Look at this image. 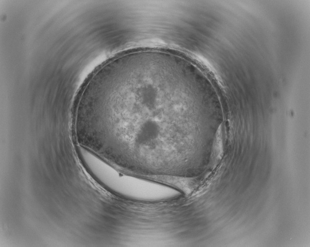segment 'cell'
<instances>
[{
    "instance_id": "1",
    "label": "cell",
    "mask_w": 310,
    "mask_h": 247,
    "mask_svg": "<svg viewBox=\"0 0 310 247\" xmlns=\"http://www.w3.org/2000/svg\"><path fill=\"white\" fill-rule=\"evenodd\" d=\"M190 67L155 49L127 51L89 79L77 106V136L116 160L163 158L176 151L178 120L190 105Z\"/></svg>"
},
{
    "instance_id": "2",
    "label": "cell",
    "mask_w": 310,
    "mask_h": 247,
    "mask_svg": "<svg viewBox=\"0 0 310 247\" xmlns=\"http://www.w3.org/2000/svg\"><path fill=\"white\" fill-rule=\"evenodd\" d=\"M81 161L91 175L123 197L153 200L169 196V187L125 174L92 152L85 153Z\"/></svg>"
}]
</instances>
